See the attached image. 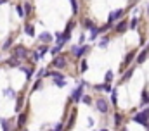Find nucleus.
<instances>
[{"label": "nucleus", "mask_w": 149, "mask_h": 131, "mask_svg": "<svg viewBox=\"0 0 149 131\" xmlns=\"http://www.w3.org/2000/svg\"><path fill=\"white\" fill-rule=\"evenodd\" d=\"M24 123H26V114L23 112V114L19 116V123H17V124H19V126H24Z\"/></svg>", "instance_id": "nucleus-33"}, {"label": "nucleus", "mask_w": 149, "mask_h": 131, "mask_svg": "<svg viewBox=\"0 0 149 131\" xmlns=\"http://www.w3.org/2000/svg\"><path fill=\"white\" fill-rule=\"evenodd\" d=\"M52 83H54L56 86H59V88H64V86L68 85L66 78H52Z\"/></svg>", "instance_id": "nucleus-15"}, {"label": "nucleus", "mask_w": 149, "mask_h": 131, "mask_svg": "<svg viewBox=\"0 0 149 131\" xmlns=\"http://www.w3.org/2000/svg\"><path fill=\"white\" fill-rule=\"evenodd\" d=\"M24 33L33 38V36H35V28H33V24H26V26H24Z\"/></svg>", "instance_id": "nucleus-22"}, {"label": "nucleus", "mask_w": 149, "mask_h": 131, "mask_svg": "<svg viewBox=\"0 0 149 131\" xmlns=\"http://www.w3.org/2000/svg\"><path fill=\"white\" fill-rule=\"evenodd\" d=\"M109 41H111V38H109V36H102V40H101L97 45H99L101 48H106V47L109 45Z\"/></svg>", "instance_id": "nucleus-21"}, {"label": "nucleus", "mask_w": 149, "mask_h": 131, "mask_svg": "<svg viewBox=\"0 0 149 131\" xmlns=\"http://www.w3.org/2000/svg\"><path fill=\"white\" fill-rule=\"evenodd\" d=\"M88 126H90V128L94 126V119H92V117H88Z\"/></svg>", "instance_id": "nucleus-37"}, {"label": "nucleus", "mask_w": 149, "mask_h": 131, "mask_svg": "<svg viewBox=\"0 0 149 131\" xmlns=\"http://www.w3.org/2000/svg\"><path fill=\"white\" fill-rule=\"evenodd\" d=\"M101 131H108V130H106V128H104V130H101Z\"/></svg>", "instance_id": "nucleus-40"}, {"label": "nucleus", "mask_w": 149, "mask_h": 131, "mask_svg": "<svg viewBox=\"0 0 149 131\" xmlns=\"http://www.w3.org/2000/svg\"><path fill=\"white\" fill-rule=\"evenodd\" d=\"M23 9H24V16H28V14H31V3H28V2H26V3L23 5Z\"/></svg>", "instance_id": "nucleus-29"}, {"label": "nucleus", "mask_w": 149, "mask_h": 131, "mask_svg": "<svg viewBox=\"0 0 149 131\" xmlns=\"http://www.w3.org/2000/svg\"><path fill=\"white\" fill-rule=\"evenodd\" d=\"M114 126H116V128H121V126H123V114H121L120 110L114 112Z\"/></svg>", "instance_id": "nucleus-14"}, {"label": "nucleus", "mask_w": 149, "mask_h": 131, "mask_svg": "<svg viewBox=\"0 0 149 131\" xmlns=\"http://www.w3.org/2000/svg\"><path fill=\"white\" fill-rule=\"evenodd\" d=\"M94 107H95V110L99 114L106 116L111 110V102H109V98L104 97V95H97V97L94 98Z\"/></svg>", "instance_id": "nucleus-1"}, {"label": "nucleus", "mask_w": 149, "mask_h": 131, "mask_svg": "<svg viewBox=\"0 0 149 131\" xmlns=\"http://www.w3.org/2000/svg\"><path fill=\"white\" fill-rule=\"evenodd\" d=\"M90 48H92L90 43H83V45H78V43H76V45H73V47L70 48V54L73 55L76 61H80V59H85V57H87V54L90 52Z\"/></svg>", "instance_id": "nucleus-2"}, {"label": "nucleus", "mask_w": 149, "mask_h": 131, "mask_svg": "<svg viewBox=\"0 0 149 131\" xmlns=\"http://www.w3.org/2000/svg\"><path fill=\"white\" fill-rule=\"evenodd\" d=\"M113 78H114V72H113V71H108V72L104 74V83L111 85V83H113Z\"/></svg>", "instance_id": "nucleus-23"}, {"label": "nucleus", "mask_w": 149, "mask_h": 131, "mask_svg": "<svg viewBox=\"0 0 149 131\" xmlns=\"http://www.w3.org/2000/svg\"><path fill=\"white\" fill-rule=\"evenodd\" d=\"M94 92H99V93H104V83L102 85H92Z\"/></svg>", "instance_id": "nucleus-27"}, {"label": "nucleus", "mask_w": 149, "mask_h": 131, "mask_svg": "<svg viewBox=\"0 0 149 131\" xmlns=\"http://www.w3.org/2000/svg\"><path fill=\"white\" fill-rule=\"evenodd\" d=\"M137 26H139V17H132L128 21V30H137Z\"/></svg>", "instance_id": "nucleus-19"}, {"label": "nucleus", "mask_w": 149, "mask_h": 131, "mask_svg": "<svg viewBox=\"0 0 149 131\" xmlns=\"http://www.w3.org/2000/svg\"><path fill=\"white\" fill-rule=\"evenodd\" d=\"M61 50H63V48H61L59 45H54V47L50 48V54H52V57H56V55H59V54H61Z\"/></svg>", "instance_id": "nucleus-24"}, {"label": "nucleus", "mask_w": 149, "mask_h": 131, "mask_svg": "<svg viewBox=\"0 0 149 131\" xmlns=\"http://www.w3.org/2000/svg\"><path fill=\"white\" fill-rule=\"evenodd\" d=\"M71 2V9H73V14H78V2L76 0H70Z\"/></svg>", "instance_id": "nucleus-31"}, {"label": "nucleus", "mask_w": 149, "mask_h": 131, "mask_svg": "<svg viewBox=\"0 0 149 131\" xmlns=\"http://www.w3.org/2000/svg\"><path fill=\"white\" fill-rule=\"evenodd\" d=\"M148 57H149V43L146 45V48H144L137 57H135V66H142L146 61H148Z\"/></svg>", "instance_id": "nucleus-9"}, {"label": "nucleus", "mask_w": 149, "mask_h": 131, "mask_svg": "<svg viewBox=\"0 0 149 131\" xmlns=\"http://www.w3.org/2000/svg\"><path fill=\"white\" fill-rule=\"evenodd\" d=\"M109 95H111V105L113 107H118V90L113 88V92L109 93Z\"/></svg>", "instance_id": "nucleus-17"}, {"label": "nucleus", "mask_w": 149, "mask_h": 131, "mask_svg": "<svg viewBox=\"0 0 149 131\" xmlns=\"http://www.w3.org/2000/svg\"><path fill=\"white\" fill-rule=\"evenodd\" d=\"M21 109H23V97H21V98H17V107H16V110L19 112Z\"/></svg>", "instance_id": "nucleus-34"}, {"label": "nucleus", "mask_w": 149, "mask_h": 131, "mask_svg": "<svg viewBox=\"0 0 149 131\" xmlns=\"http://www.w3.org/2000/svg\"><path fill=\"white\" fill-rule=\"evenodd\" d=\"M121 131H128V128H125V126H123V128H121Z\"/></svg>", "instance_id": "nucleus-39"}, {"label": "nucleus", "mask_w": 149, "mask_h": 131, "mask_svg": "<svg viewBox=\"0 0 149 131\" xmlns=\"http://www.w3.org/2000/svg\"><path fill=\"white\" fill-rule=\"evenodd\" d=\"M38 88H42V79H37V83L33 86V90H38Z\"/></svg>", "instance_id": "nucleus-36"}, {"label": "nucleus", "mask_w": 149, "mask_h": 131, "mask_svg": "<svg viewBox=\"0 0 149 131\" xmlns=\"http://www.w3.org/2000/svg\"><path fill=\"white\" fill-rule=\"evenodd\" d=\"M16 10H17V16H19V17H24V9H23V5H17Z\"/></svg>", "instance_id": "nucleus-32"}, {"label": "nucleus", "mask_w": 149, "mask_h": 131, "mask_svg": "<svg viewBox=\"0 0 149 131\" xmlns=\"http://www.w3.org/2000/svg\"><path fill=\"white\" fill-rule=\"evenodd\" d=\"M10 43H12V38H9V40H7V41L3 43V50H7V48L10 47Z\"/></svg>", "instance_id": "nucleus-35"}, {"label": "nucleus", "mask_w": 149, "mask_h": 131, "mask_svg": "<svg viewBox=\"0 0 149 131\" xmlns=\"http://www.w3.org/2000/svg\"><path fill=\"white\" fill-rule=\"evenodd\" d=\"M125 14H127V10L125 9H116V10H113L109 12V16H108V24H114V23H118L120 19H123L125 17Z\"/></svg>", "instance_id": "nucleus-6"}, {"label": "nucleus", "mask_w": 149, "mask_h": 131, "mask_svg": "<svg viewBox=\"0 0 149 131\" xmlns=\"http://www.w3.org/2000/svg\"><path fill=\"white\" fill-rule=\"evenodd\" d=\"M146 105H149V92H148V90H144V92H142V100H141V109H142V107H146Z\"/></svg>", "instance_id": "nucleus-18"}, {"label": "nucleus", "mask_w": 149, "mask_h": 131, "mask_svg": "<svg viewBox=\"0 0 149 131\" xmlns=\"http://www.w3.org/2000/svg\"><path fill=\"white\" fill-rule=\"evenodd\" d=\"M70 64V57L66 55V54H59V55H56L54 59H52V62H50V67H54V69H57V71H63V69H66Z\"/></svg>", "instance_id": "nucleus-4"}, {"label": "nucleus", "mask_w": 149, "mask_h": 131, "mask_svg": "<svg viewBox=\"0 0 149 131\" xmlns=\"http://www.w3.org/2000/svg\"><path fill=\"white\" fill-rule=\"evenodd\" d=\"M127 30H128V21L120 19L116 24H113V31L116 33V34H121V33H125Z\"/></svg>", "instance_id": "nucleus-8"}, {"label": "nucleus", "mask_w": 149, "mask_h": 131, "mask_svg": "<svg viewBox=\"0 0 149 131\" xmlns=\"http://www.w3.org/2000/svg\"><path fill=\"white\" fill-rule=\"evenodd\" d=\"M0 123H2V128H3V131H10V123H9L7 119H0Z\"/></svg>", "instance_id": "nucleus-26"}, {"label": "nucleus", "mask_w": 149, "mask_h": 131, "mask_svg": "<svg viewBox=\"0 0 149 131\" xmlns=\"http://www.w3.org/2000/svg\"><path fill=\"white\" fill-rule=\"evenodd\" d=\"M3 93H5V97H9V98H14V97H16V93H14V90H12V88L3 90Z\"/></svg>", "instance_id": "nucleus-28"}, {"label": "nucleus", "mask_w": 149, "mask_h": 131, "mask_svg": "<svg viewBox=\"0 0 149 131\" xmlns=\"http://www.w3.org/2000/svg\"><path fill=\"white\" fill-rule=\"evenodd\" d=\"M83 43H87V36H85V33H80V36H78V45H83Z\"/></svg>", "instance_id": "nucleus-30"}, {"label": "nucleus", "mask_w": 149, "mask_h": 131, "mask_svg": "<svg viewBox=\"0 0 149 131\" xmlns=\"http://www.w3.org/2000/svg\"><path fill=\"white\" fill-rule=\"evenodd\" d=\"M85 86H90V83L88 81H85V79H81V83L76 86L73 90V93L70 95V102H74V103H80V100L81 97L85 95Z\"/></svg>", "instance_id": "nucleus-3"}, {"label": "nucleus", "mask_w": 149, "mask_h": 131, "mask_svg": "<svg viewBox=\"0 0 149 131\" xmlns=\"http://www.w3.org/2000/svg\"><path fill=\"white\" fill-rule=\"evenodd\" d=\"M134 72H135V69H134V67H128V69L121 74V81H120V83H128V81H130V78L134 76Z\"/></svg>", "instance_id": "nucleus-11"}, {"label": "nucleus", "mask_w": 149, "mask_h": 131, "mask_svg": "<svg viewBox=\"0 0 149 131\" xmlns=\"http://www.w3.org/2000/svg\"><path fill=\"white\" fill-rule=\"evenodd\" d=\"M135 57H137V50H132V52H128V54L125 55L123 62H121V66H120V72H121V74L130 67V64L134 62V59H135Z\"/></svg>", "instance_id": "nucleus-5"}, {"label": "nucleus", "mask_w": 149, "mask_h": 131, "mask_svg": "<svg viewBox=\"0 0 149 131\" xmlns=\"http://www.w3.org/2000/svg\"><path fill=\"white\" fill-rule=\"evenodd\" d=\"M24 131H28V130H24Z\"/></svg>", "instance_id": "nucleus-41"}, {"label": "nucleus", "mask_w": 149, "mask_h": 131, "mask_svg": "<svg viewBox=\"0 0 149 131\" xmlns=\"http://www.w3.org/2000/svg\"><path fill=\"white\" fill-rule=\"evenodd\" d=\"M99 36H101V31H99V26L95 24V26H94V28L90 30V34H88V38H87V40H88L90 43H94V41H95V40H97Z\"/></svg>", "instance_id": "nucleus-10"}, {"label": "nucleus", "mask_w": 149, "mask_h": 131, "mask_svg": "<svg viewBox=\"0 0 149 131\" xmlns=\"http://www.w3.org/2000/svg\"><path fill=\"white\" fill-rule=\"evenodd\" d=\"M146 14H148V17H149V3H148V7H146Z\"/></svg>", "instance_id": "nucleus-38"}, {"label": "nucleus", "mask_w": 149, "mask_h": 131, "mask_svg": "<svg viewBox=\"0 0 149 131\" xmlns=\"http://www.w3.org/2000/svg\"><path fill=\"white\" fill-rule=\"evenodd\" d=\"M95 26V23L92 21V19H88V17H85V19H81V28L83 30H87V31H90L92 28Z\"/></svg>", "instance_id": "nucleus-13"}, {"label": "nucleus", "mask_w": 149, "mask_h": 131, "mask_svg": "<svg viewBox=\"0 0 149 131\" xmlns=\"http://www.w3.org/2000/svg\"><path fill=\"white\" fill-rule=\"evenodd\" d=\"M12 57H16L17 61H23V59L28 57V50H26L23 45H17V47L12 48Z\"/></svg>", "instance_id": "nucleus-7"}, {"label": "nucleus", "mask_w": 149, "mask_h": 131, "mask_svg": "<svg viewBox=\"0 0 149 131\" xmlns=\"http://www.w3.org/2000/svg\"><path fill=\"white\" fill-rule=\"evenodd\" d=\"M37 52H38V54H40V57H43V55H45V54L49 52V45H43V43H42V47L38 48Z\"/></svg>", "instance_id": "nucleus-25"}, {"label": "nucleus", "mask_w": 149, "mask_h": 131, "mask_svg": "<svg viewBox=\"0 0 149 131\" xmlns=\"http://www.w3.org/2000/svg\"><path fill=\"white\" fill-rule=\"evenodd\" d=\"M38 38H40V41H42L43 45H49V43H52V41H54V36H52L50 33H47V31L42 33V34H40Z\"/></svg>", "instance_id": "nucleus-12"}, {"label": "nucleus", "mask_w": 149, "mask_h": 131, "mask_svg": "<svg viewBox=\"0 0 149 131\" xmlns=\"http://www.w3.org/2000/svg\"><path fill=\"white\" fill-rule=\"evenodd\" d=\"M87 69H88V64H87V59H80V66H78V72H80V74H83V72H87Z\"/></svg>", "instance_id": "nucleus-16"}, {"label": "nucleus", "mask_w": 149, "mask_h": 131, "mask_svg": "<svg viewBox=\"0 0 149 131\" xmlns=\"http://www.w3.org/2000/svg\"><path fill=\"white\" fill-rule=\"evenodd\" d=\"M80 103H83V105H92V103H94V98L90 97V95H83L81 100H80Z\"/></svg>", "instance_id": "nucleus-20"}]
</instances>
